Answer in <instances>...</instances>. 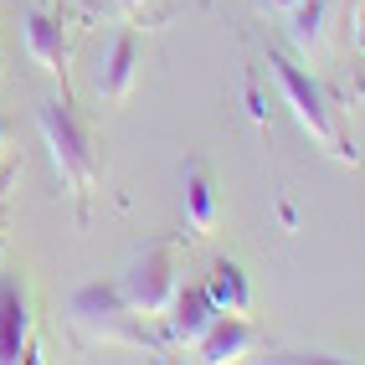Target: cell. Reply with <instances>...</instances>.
Returning <instances> with one entry per match:
<instances>
[{
    "instance_id": "cell-13",
    "label": "cell",
    "mask_w": 365,
    "mask_h": 365,
    "mask_svg": "<svg viewBox=\"0 0 365 365\" xmlns=\"http://www.w3.org/2000/svg\"><path fill=\"white\" fill-rule=\"evenodd\" d=\"M278 6H294V0H278Z\"/></svg>"
},
{
    "instance_id": "cell-9",
    "label": "cell",
    "mask_w": 365,
    "mask_h": 365,
    "mask_svg": "<svg viewBox=\"0 0 365 365\" xmlns=\"http://www.w3.org/2000/svg\"><path fill=\"white\" fill-rule=\"evenodd\" d=\"M206 294L216 299V309H222V314H242V309H247V283H242V273H237V267H216V278H211V288H206Z\"/></svg>"
},
{
    "instance_id": "cell-2",
    "label": "cell",
    "mask_w": 365,
    "mask_h": 365,
    "mask_svg": "<svg viewBox=\"0 0 365 365\" xmlns=\"http://www.w3.org/2000/svg\"><path fill=\"white\" fill-rule=\"evenodd\" d=\"M175 252L170 247H150L139 262H134V273L124 278V299L134 314H160L175 304Z\"/></svg>"
},
{
    "instance_id": "cell-12",
    "label": "cell",
    "mask_w": 365,
    "mask_h": 365,
    "mask_svg": "<svg viewBox=\"0 0 365 365\" xmlns=\"http://www.w3.org/2000/svg\"><path fill=\"white\" fill-rule=\"evenodd\" d=\"M0 144H6V124H0Z\"/></svg>"
},
{
    "instance_id": "cell-7",
    "label": "cell",
    "mask_w": 365,
    "mask_h": 365,
    "mask_svg": "<svg viewBox=\"0 0 365 365\" xmlns=\"http://www.w3.org/2000/svg\"><path fill=\"white\" fill-rule=\"evenodd\" d=\"M134 62H139V41L118 36L108 62H103V72H98V93H103V98H124V93L134 88Z\"/></svg>"
},
{
    "instance_id": "cell-5",
    "label": "cell",
    "mask_w": 365,
    "mask_h": 365,
    "mask_svg": "<svg viewBox=\"0 0 365 365\" xmlns=\"http://www.w3.org/2000/svg\"><path fill=\"white\" fill-rule=\"evenodd\" d=\"M26 345V294L21 283L0 273V360H21Z\"/></svg>"
},
{
    "instance_id": "cell-8",
    "label": "cell",
    "mask_w": 365,
    "mask_h": 365,
    "mask_svg": "<svg viewBox=\"0 0 365 365\" xmlns=\"http://www.w3.org/2000/svg\"><path fill=\"white\" fill-rule=\"evenodd\" d=\"M26 41L46 72H62L67 67V41H62V26L52 16H26Z\"/></svg>"
},
{
    "instance_id": "cell-11",
    "label": "cell",
    "mask_w": 365,
    "mask_h": 365,
    "mask_svg": "<svg viewBox=\"0 0 365 365\" xmlns=\"http://www.w3.org/2000/svg\"><path fill=\"white\" fill-rule=\"evenodd\" d=\"M201 345H206V360H232L242 345H247V329H242V324H222V319H216V324H211V334L201 339Z\"/></svg>"
},
{
    "instance_id": "cell-3",
    "label": "cell",
    "mask_w": 365,
    "mask_h": 365,
    "mask_svg": "<svg viewBox=\"0 0 365 365\" xmlns=\"http://www.w3.org/2000/svg\"><path fill=\"white\" fill-rule=\"evenodd\" d=\"M273 72H278V83H283V93H288V103H294V113H299V124L324 144V150H339V134H334V118H329V108H324V93L314 88L299 67H288L283 57H273Z\"/></svg>"
},
{
    "instance_id": "cell-6",
    "label": "cell",
    "mask_w": 365,
    "mask_h": 365,
    "mask_svg": "<svg viewBox=\"0 0 365 365\" xmlns=\"http://www.w3.org/2000/svg\"><path fill=\"white\" fill-rule=\"evenodd\" d=\"M222 319V309L206 288H190V294H175V334L180 339H206L211 324Z\"/></svg>"
},
{
    "instance_id": "cell-4",
    "label": "cell",
    "mask_w": 365,
    "mask_h": 365,
    "mask_svg": "<svg viewBox=\"0 0 365 365\" xmlns=\"http://www.w3.org/2000/svg\"><path fill=\"white\" fill-rule=\"evenodd\" d=\"M72 314H78V319L93 329V334H103V339H139L134 334V324H129V299L118 304L108 288H83L78 299H72Z\"/></svg>"
},
{
    "instance_id": "cell-10",
    "label": "cell",
    "mask_w": 365,
    "mask_h": 365,
    "mask_svg": "<svg viewBox=\"0 0 365 365\" xmlns=\"http://www.w3.org/2000/svg\"><path fill=\"white\" fill-rule=\"evenodd\" d=\"M185 201H190V222H196L201 232L216 222V206H211V180L201 165H190V185H185Z\"/></svg>"
},
{
    "instance_id": "cell-1",
    "label": "cell",
    "mask_w": 365,
    "mask_h": 365,
    "mask_svg": "<svg viewBox=\"0 0 365 365\" xmlns=\"http://www.w3.org/2000/svg\"><path fill=\"white\" fill-rule=\"evenodd\" d=\"M41 134L52 144V160L62 170V180L72 190H88L93 185V144H88L83 124L67 113V103H41Z\"/></svg>"
}]
</instances>
